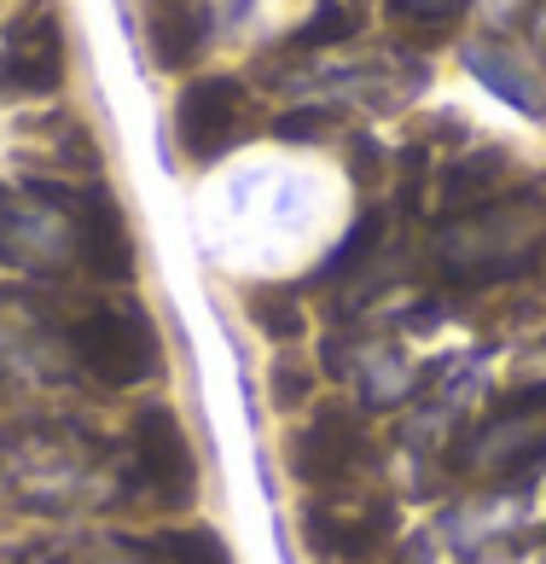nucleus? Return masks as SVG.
I'll return each instance as SVG.
<instances>
[{
  "mask_svg": "<svg viewBox=\"0 0 546 564\" xmlns=\"http://www.w3.org/2000/svg\"><path fill=\"white\" fill-rule=\"evenodd\" d=\"M186 436H181V425L170 420V413H145L140 420V477L152 489H186Z\"/></svg>",
  "mask_w": 546,
  "mask_h": 564,
  "instance_id": "1",
  "label": "nucleus"
},
{
  "mask_svg": "<svg viewBox=\"0 0 546 564\" xmlns=\"http://www.w3.org/2000/svg\"><path fill=\"white\" fill-rule=\"evenodd\" d=\"M81 349L94 355V361L111 372V379H129V372H140L145 367V338H140V326H129V321H94L88 332H81Z\"/></svg>",
  "mask_w": 546,
  "mask_h": 564,
  "instance_id": "2",
  "label": "nucleus"
},
{
  "mask_svg": "<svg viewBox=\"0 0 546 564\" xmlns=\"http://www.w3.org/2000/svg\"><path fill=\"white\" fill-rule=\"evenodd\" d=\"M170 547H175V553H170L175 564H227V553H221L209 535H175Z\"/></svg>",
  "mask_w": 546,
  "mask_h": 564,
  "instance_id": "3",
  "label": "nucleus"
}]
</instances>
